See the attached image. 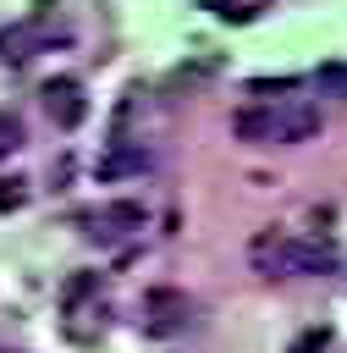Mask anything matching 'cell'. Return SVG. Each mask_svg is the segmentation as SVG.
<instances>
[{
  "label": "cell",
  "mask_w": 347,
  "mask_h": 353,
  "mask_svg": "<svg viewBox=\"0 0 347 353\" xmlns=\"http://www.w3.org/2000/svg\"><path fill=\"white\" fill-rule=\"evenodd\" d=\"M149 165V154L138 149V143H127V138H110V149L99 154V182H116V176H127V171H143Z\"/></svg>",
  "instance_id": "cell-6"
},
{
  "label": "cell",
  "mask_w": 347,
  "mask_h": 353,
  "mask_svg": "<svg viewBox=\"0 0 347 353\" xmlns=\"http://www.w3.org/2000/svg\"><path fill=\"white\" fill-rule=\"evenodd\" d=\"M248 259L259 276H314V270H330L336 265V248L330 243H303V237H286V232H259L248 243Z\"/></svg>",
  "instance_id": "cell-1"
},
{
  "label": "cell",
  "mask_w": 347,
  "mask_h": 353,
  "mask_svg": "<svg viewBox=\"0 0 347 353\" xmlns=\"http://www.w3.org/2000/svg\"><path fill=\"white\" fill-rule=\"evenodd\" d=\"M319 138V110L314 105H275V143H308Z\"/></svg>",
  "instance_id": "cell-5"
},
{
  "label": "cell",
  "mask_w": 347,
  "mask_h": 353,
  "mask_svg": "<svg viewBox=\"0 0 347 353\" xmlns=\"http://www.w3.org/2000/svg\"><path fill=\"white\" fill-rule=\"evenodd\" d=\"M22 199H28L22 176H0V210H22Z\"/></svg>",
  "instance_id": "cell-11"
},
{
  "label": "cell",
  "mask_w": 347,
  "mask_h": 353,
  "mask_svg": "<svg viewBox=\"0 0 347 353\" xmlns=\"http://www.w3.org/2000/svg\"><path fill=\"white\" fill-rule=\"evenodd\" d=\"M17 143H22V121H17L11 110H0V154H11Z\"/></svg>",
  "instance_id": "cell-12"
},
{
  "label": "cell",
  "mask_w": 347,
  "mask_h": 353,
  "mask_svg": "<svg viewBox=\"0 0 347 353\" xmlns=\"http://www.w3.org/2000/svg\"><path fill=\"white\" fill-rule=\"evenodd\" d=\"M231 132L242 143H275V105H248L231 116Z\"/></svg>",
  "instance_id": "cell-8"
},
{
  "label": "cell",
  "mask_w": 347,
  "mask_h": 353,
  "mask_svg": "<svg viewBox=\"0 0 347 353\" xmlns=\"http://www.w3.org/2000/svg\"><path fill=\"white\" fill-rule=\"evenodd\" d=\"M193 320V303L182 292H149V331H182Z\"/></svg>",
  "instance_id": "cell-7"
},
{
  "label": "cell",
  "mask_w": 347,
  "mask_h": 353,
  "mask_svg": "<svg viewBox=\"0 0 347 353\" xmlns=\"http://www.w3.org/2000/svg\"><path fill=\"white\" fill-rule=\"evenodd\" d=\"M143 221H149V215H143V204L121 199V204H105L99 215H88V237H99V243H116V237H132Z\"/></svg>",
  "instance_id": "cell-4"
},
{
  "label": "cell",
  "mask_w": 347,
  "mask_h": 353,
  "mask_svg": "<svg viewBox=\"0 0 347 353\" xmlns=\"http://www.w3.org/2000/svg\"><path fill=\"white\" fill-rule=\"evenodd\" d=\"M44 110H50L55 127H77V121L88 116L83 83H77V77H50V83H44Z\"/></svg>",
  "instance_id": "cell-3"
},
{
  "label": "cell",
  "mask_w": 347,
  "mask_h": 353,
  "mask_svg": "<svg viewBox=\"0 0 347 353\" xmlns=\"http://www.w3.org/2000/svg\"><path fill=\"white\" fill-rule=\"evenodd\" d=\"M314 88H319V94H341V99H347V66H341V61H325V66L314 72Z\"/></svg>",
  "instance_id": "cell-9"
},
{
  "label": "cell",
  "mask_w": 347,
  "mask_h": 353,
  "mask_svg": "<svg viewBox=\"0 0 347 353\" xmlns=\"http://www.w3.org/2000/svg\"><path fill=\"white\" fill-rule=\"evenodd\" d=\"M55 33H61V22H50V0H39V11L28 22H11L0 33V61H33L39 50H50Z\"/></svg>",
  "instance_id": "cell-2"
},
{
  "label": "cell",
  "mask_w": 347,
  "mask_h": 353,
  "mask_svg": "<svg viewBox=\"0 0 347 353\" xmlns=\"http://www.w3.org/2000/svg\"><path fill=\"white\" fill-rule=\"evenodd\" d=\"M330 347V325H308V331H297L292 336V347L286 353H325Z\"/></svg>",
  "instance_id": "cell-10"
}]
</instances>
